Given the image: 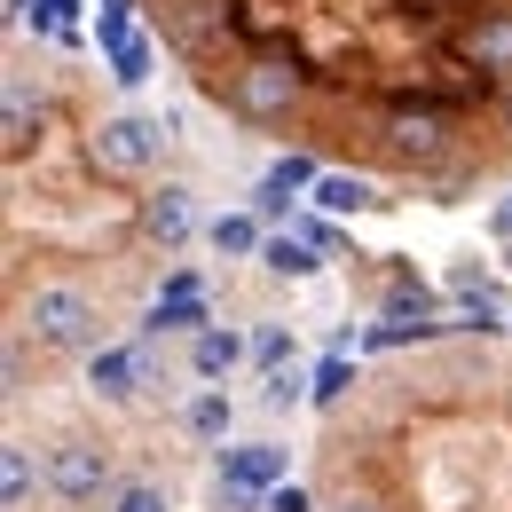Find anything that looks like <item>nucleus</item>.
Returning <instances> with one entry per match:
<instances>
[{
	"instance_id": "20",
	"label": "nucleus",
	"mask_w": 512,
	"mask_h": 512,
	"mask_svg": "<svg viewBox=\"0 0 512 512\" xmlns=\"http://www.w3.org/2000/svg\"><path fill=\"white\" fill-rule=\"evenodd\" d=\"M111 512H174V497H166L158 481H119V489H111Z\"/></svg>"
},
{
	"instance_id": "4",
	"label": "nucleus",
	"mask_w": 512,
	"mask_h": 512,
	"mask_svg": "<svg viewBox=\"0 0 512 512\" xmlns=\"http://www.w3.org/2000/svg\"><path fill=\"white\" fill-rule=\"evenodd\" d=\"M308 95V71L292 56H260V64L237 71V111L245 119H292V103Z\"/></svg>"
},
{
	"instance_id": "16",
	"label": "nucleus",
	"mask_w": 512,
	"mask_h": 512,
	"mask_svg": "<svg viewBox=\"0 0 512 512\" xmlns=\"http://www.w3.org/2000/svg\"><path fill=\"white\" fill-rule=\"evenodd\" d=\"M260 268H268V276H292V284H300V276H316L323 260H316V245H308V237L292 229V237H268V253H260Z\"/></svg>"
},
{
	"instance_id": "27",
	"label": "nucleus",
	"mask_w": 512,
	"mask_h": 512,
	"mask_svg": "<svg viewBox=\"0 0 512 512\" xmlns=\"http://www.w3.org/2000/svg\"><path fill=\"white\" fill-rule=\"evenodd\" d=\"M505 127H512V87H505Z\"/></svg>"
},
{
	"instance_id": "25",
	"label": "nucleus",
	"mask_w": 512,
	"mask_h": 512,
	"mask_svg": "<svg viewBox=\"0 0 512 512\" xmlns=\"http://www.w3.org/2000/svg\"><path fill=\"white\" fill-rule=\"evenodd\" d=\"M489 221H497V237H512V190L497 197V213H489Z\"/></svg>"
},
{
	"instance_id": "2",
	"label": "nucleus",
	"mask_w": 512,
	"mask_h": 512,
	"mask_svg": "<svg viewBox=\"0 0 512 512\" xmlns=\"http://www.w3.org/2000/svg\"><path fill=\"white\" fill-rule=\"evenodd\" d=\"M40 481H48V497H64V505H95V497L111 489V457L95 442H79V434H64V442L40 449Z\"/></svg>"
},
{
	"instance_id": "18",
	"label": "nucleus",
	"mask_w": 512,
	"mask_h": 512,
	"mask_svg": "<svg viewBox=\"0 0 512 512\" xmlns=\"http://www.w3.org/2000/svg\"><path fill=\"white\" fill-rule=\"evenodd\" d=\"M150 331H158V339H166V331H190V339H197V331H205V300H197V292H190V300L158 292V308H150Z\"/></svg>"
},
{
	"instance_id": "12",
	"label": "nucleus",
	"mask_w": 512,
	"mask_h": 512,
	"mask_svg": "<svg viewBox=\"0 0 512 512\" xmlns=\"http://www.w3.org/2000/svg\"><path fill=\"white\" fill-rule=\"evenodd\" d=\"M205 245L229 260H260L268 253V237H260V213H221V221H205Z\"/></svg>"
},
{
	"instance_id": "24",
	"label": "nucleus",
	"mask_w": 512,
	"mask_h": 512,
	"mask_svg": "<svg viewBox=\"0 0 512 512\" xmlns=\"http://www.w3.org/2000/svg\"><path fill=\"white\" fill-rule=\"evenodd\" d=\"M260 512H316V497H308L300 481H284V489H276V497H268V505H260Z\"/></svg>"
},
{
	"instance_id": "1",
	"label": "nucleus",
	"mask_w": 512,
	"mask_h": 512,
	"mask_svg": "<svg viewBox=\"0 0 512 512\" xmlns=\"http://www.w3.org/2000/svg\"><path fill=\"white\" fill-rule=\"evenodd\" d=\"M24 339H40L48 355H95L103 347V308L87 284H32L24 292Z\"/></svg>"
},
{
	"instance_id": "7",
	"label": "nucleus",
	"mask_w": 512,
	"mask_h": 512,
	"mask_svg": "<svg viewBox=\"0 0 512 512\" xmlns=\"http://www.w3.org/2000/svg\"><path fill=\"white\" fill-rule=\"evenodd\" d=\"M142 229H150L166 253H174V245H190L197 229H205V221H197V190H190V182H166V190H150V197H142Z\"/></svg>"
},
{
	"instance_id": "21",
	"label": "nucleus",
	"mask_w": 512,
	"mask_h": 512,
	"mask_svg": "<svg viewBox=\"0 0 512 512\" xmlns=\"http://www.w3.org/2000/svg\"><path fill=\"white\" fill-rule=\"evenodd\" d=\"M284 355H292V331H284V323H260L253 331V363L260 371H284Z\"/></svg>"
},
{
	"instance_id": "10",
	"label": "nucleus",
	"mask_w": 512,
	"mask_h": 512,
	"mask_svg": "<svg viewBox=\"0 0 512 512\" xmlns=\"http://www.w3.org/2000/svg\"><path fill=\"white\" fill-rule=\"evenodd\" d=\"M457 48H465V64H473V71H505V79H512V16H481Z\"/></svg>"
},
{
	"instance_id": "11",
	"label": "nucleus",
	"mask_w": 512,
	"mask_h": 512,
	"mask_svg": "<svg viewBox=\"0 0 512 512\" xmlns=\"http://www.w3.org/2000/svg\"><path fill=\"white\" fill-rule=\"evenodd\" d=\"M316 182H323V166H316V158H276V166H268V182H260V213H284L292 197H300V190H316Z\"/></svg>"
},
{
	"instance_id": "17",
	"label": "nucleus",
	"mask_w": 512,
	"mask_h": 512,
	"mask_svg": "<svg viewBox=\"0 0 512 512\" xmlns=\"http://www.w3.org/2000/svg\"><path fill=\"white\" fill-rule=\"evenodd\" d=\"M32 134H40V103H32L24 87H8V111H0V142H8V158H24Z\"/></svg>"
},
{
	"instance_id": "19",
	"label": "nucleus",
	"mask_w": 512,
	"mask_h": 512,
	"mask_svg": "<svg viewBox=\"0 0 512 512\" xmlns=\"http://www.w3.org/2000/svg\"><path fill=\"white\" fill-rule=\"evenodd\" d=\"M347 386H355V363H347V347H331V355L316 363V379H308V394H316L323 410H331V402H339Z\"/></svg>"
},
{
	"instance_id": "8",
	"label": "nucleus",
	"mask_w": 512,
	"mask_h": 512,
	"mask_svg": "<svg viewBox=\"0 0 512 512\" xmlns=\"http://www.w3.org/2000/svg\"><path fill=\"white\" fill-rule=\"evenodd\" d=\"M87 386H95L103 402H134V386H142V355H134V347H95V355H87Z\"/></svg>"
},
{
	"instance_id": "13",
	"label": "nucleus",
	"mask_w": 512,
	"mask_h": 512,
	"mask_svg": "<svg viewBox=\"0 0 512 512\" xmlns=\"http://www.w3.org/2000/svg\"><path fill=\"white\" fill-rule=\"evenodd\" d=\"M308 197H316L323 213H371V205H386L371 174H323V182H316Z\"/></svg>"
},
{
	"instance_id": "14",
	"label": "nucleus",
	"mask_w": 512,
	"mask_h": 512,
	"mask_svg": "<svg viewBox=\"0 0 512 512\" xmlns=\"http://www.w3.org/2000/svg\"><path fill=\"white\" fill-rule=\"evenodd\" d=\"M32 489H48V481L32 473V449H24V442H8V449H0V505H8V512H24V505H32Z\"/></svg>"
},
{
	"instance_id": "9",
	"label": "nucleus",
	"mask_w": 512,
	"mask_h": 512,
	"mask_svg": "<svg viewBox=\"0 0 512 512\" xmlns=\"http://www.w3.org/2000/svg\"><path fill=\"white\" fill-rule=\"evenodd\" d=\"M245 355H253V347H245L237 331H221V323H205V331L190 339V371H197V379H229Z\"/></svg>"
},
{
	"instance_id": "23",
	"label": "nucleus",
	"mask_w": 512,
	"mask_h": 512,
	"mask_svg": "<svg viewBox=\"0 0 512 512\" xmlns=\"http://www.w3.org/2000/svg\"><path fill=\"white\" fill-rule=\"evenodd\" d=\"M150 79V48L142 40H119V87H142Z\"/></svg>"
},
{
	"instance_id": "3",
	"label": "nucleus",
	"mask_w": 512,
	"mask_h": 512,
	"mask_svg": "<svg viewBox=\"0 0 512 512\" xmlns=\"http://www.w3.org/2000/svg\"><path fill=\"white\" fill-rule=\"evenodd\" d=\"M158 150H166V119H150V111H119V119L95 127V166L103 174H150Z\"/></svg>"
},
{
	"instance_id": "22",
	"label": "nucleus",
	"mask_w": 512,
	"mask_h": 512,
	"mask_svg": "<svg viewBox=\"0 0 512 512\" xmlns=\"http://www.w3.org/2000/svg\"><path fill=\"white\" fill-rule=\"evenodd\" d=\"M260 402H268V410H300V402H316V394H308V386L292 379V371H268V386H260Z\"/></svg>"
},
{
	"instance_id": "5",
	"label": "nucleus",
	"mask_w": 512,
	"mask_h": 512,
	"mask_svg": "<svg viewBox=\"0 0 512 512\" xmlns=\"http://www.w3.org/2000/svg\"><path fill=\"white\" fill-rule=\"evenodd\" d=\"M213 473H221V497H237V505H268L276 489H284V449L276 442H237L213 457Z\"/></svg>"
},
{
	"instance_id": "6",
	"label": "nucleus",
	"mask_w": 512,
	"mask_h": 512,
	"mask_svg": "<svg viewBox=\"0 0 512 512\" xmlns=\"http://www.w3.org/2000/svg\"><path fill=\"white\" fill-rule=\"evenodd\" d=\"M442 142H449V127H442V111H434V103H394V111H386V150H394V158L434 166V158H442Z\"/></svg>"
},
{
	"instance_id": "26",
	"label": "nucleus",
	"mask_w": 512,
	"mask_h": 512,
	"mask_svg": "<svg viewBox=\"0 0 512 512\" xmlns=\"http://www.w3.org/2000/svg\"><path fill=\"white\" fill-rule=\"evenodd\" d=\"M339 512H379V505H363V497H347V505H339Z\"/></svg>"
},
{
	"instance_id": "15",
	"label": "nucleus",
	"mask_w": 512,
	"mask_h": 512,
	"mask_svg": "<svg viewBox=\"0 0 512 512\" xmlns=\"http://www.w3.org/2000/svg\"><path fill=\"white\" fill-rule=\"evenodd\" d=\"M182 426H190L197 442H229V426H237V402H229V394H213V386H205V394H197L190 410H182Z\"/></svg>"
}]
</instances>
